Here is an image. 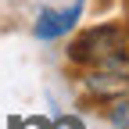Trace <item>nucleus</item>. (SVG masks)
<instances>
[{
	"label": "nucleus",
	"mask_w": 129,
	"mask_h": 129,
	"mask_svg": "<svg viewBox=\"0 0 129 129\" xmlns=\"http://www.w3.org/2000/svg\"><path fill=\"white\" fill-rule=\"evenodd\" d=\"M68 57L75 64H86V68H125L129 64V50H125V29L122 25H97L86 29L72 47Z\"/></svg>",
	"instance_id": "nucleus-1"
},
{
	"label": "nucleus",
	"mask_w": 129,
	"mask_h": 129,
	"mask_svg": "<svg viewBox=\"0 0 129 129\" xmlns=\"http://www.w3.org/2000/svg\"><path fill=\"white\" fill-rule=\"evenodd\" d=\"M79 14H83V0H72V7H61V11L47 7V11H40L32 32L40 40H61V36H68V29H75Z\"/></svg>",
	"instance_id": "nucleus-2"
},
{
	"label": "nucleus",
	"mask_w": 129,
	"mask_h": 129,
	"mask_svg": "<svg viewBox=\"0 0 129 129\" xmlns=\"http://www.w3.org/2000/svg\"><path fill=\"white\" fill-rule=\"evenodd\" d=\"M83 86L97 101H115V97L129 93V75H125V68H93L83 79Z\"/></svg>",
	"instance_id": "nucleus-3"
},
{
	"label": "nucleus",
	"mask_w": 129,
	"mask_h": 129,
	"mask_svg": "<svg viewBox=\"0 0 129 129\" xmlns=\"http://www.w3.org/2000/svg\"><path fill=\"white\" fill-rule=\"evenodd\" d=\"M111 108H108V118H111V125L115 129H129V93L125 97H115V101H108Z\"/></svg>",
	"instance_id": "nucleus-4"
},
{
	"label": "nucleus",
	"mask_w": 129,
	"mask_h": 129,
	"mask_svg": "<svg viewBox=\"0 0 129 129\" xmlns=\"http://www.w3.org/2000/svg\"><path fill=\"white\" fill-rule=\"evenodd\" d=\"M7 129H25V122H22V118H11V122H7Z\"/></svg>",
	"instance_id": "nucleus-5"
},
{
	"label": "nucleus",
	"mask_w": 129,
	"mask_h": 129,
	"mask_svg": "<svg viewBox=\"0 0 129 129\" xmlns=\"http://www.w3.org/2000/svg\"><path fill=\"white\" fill-rule=\"evenodd\" d=\"M68 129H83V122H79V118H68Z\"/></svg>",
	"instance_id": "nucleus-6"
},
{
	"label": "nucleus",
	"mask_w": 129,
	"mask_h": 129,
	"mask_svg": "<svg viewBox=\"0 0 129 129\" xmlns=\"http://www.w3.org/2000/svg\"><path fill=\"white\" fill-rule=\"evenodd\" d=\"M36 125H40V129H50V125H47V122H43V118H40V122H36Z\"/></svg>",
	"instance_id": "nucleus-7"
},
{
	"label": "nucleus",
	"mask_w": 129,
	"mask_h": 129,
	"mask_svg": "<svg viewBox=\"0 0 129 129\" xmlns=\"http://www.w3.org/2000/svg\"><path fill=\"white\" fill-rule=\"evenodd\" d=\"M125 40H129V36H125Z\"/></svg>",
	"instance_id": "nucleus-8"
}]
</instances>
